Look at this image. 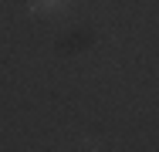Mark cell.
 Here are the masks:
<instances>
[{
	"instance_id": "cell-1",
	"label": "cell",
	"mask_w": 159,
	"mask_h": 152,
	"mask_svg": "<svg viewBox=\"0 0 159 152\" xmlns=\"http://www.w3.org/2000/svg\"><path fill=\"white\" fill-rule=\"evenodd\" d=\"M34 14H64L68 10V0H27Z\"/></svg>"
}]
</instances>
